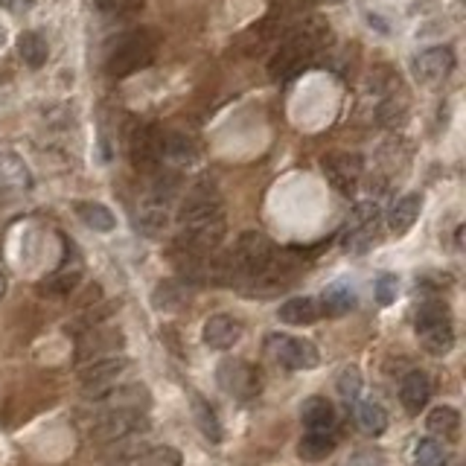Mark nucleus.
<instances>
[{
  "mask_svg": "<svg viewBox=\"0 0 466 466\" xmlns=\"http://www.w3.org/2000/svg\"><path fill=\"white\" fill-rule=\"evenodd\" d=\"M225 216H213V219H201V222H190L181 225L175 251L184 254H216V248L225 239Z\"/></svg>",
  "mask_w": 466,
  "mask_h": 466,
  "instance_id": "0eeeda50",
  "label": "nucleus"
},
{
  "mask_svg": "<svg viewBox=\"0 0 466 466\" xmlns=\"http://www.w3.org/2000/svg\"><path fill=\"white\" fill-rule=\"evenodd\" d=\"M190 399H192V417H196L201 434L210 440V443H222V423H219L213 405L199 394H192Z\"/></svg>",
  "mask_w": 466,
  "mask_h": 466,
  "instance_id": "bb28decb",
  "label": "nucleus"
},
{
  "mask_svg": "<svg viewBox=\"0 0 466 466\" xmlns=\"http://www.w3.org/2000/svg\"><path fill=\"white\" fill-rule=\"evenodd\" d=\"M126 347V339L120 330H88L85 339L76 350V361L88 365V361L102 359V356H116Z\"/></svg>",
  "mask_w": 466,
  "mask_h": 466,
  "instance_id": "4468645a",
  "label": "nucleus"
},
{
  "mask_svg": "<svg viewBox=\"0 0 466 466\" xmlns=\"http://www.w3.org/2000/svg\"><path fill=\"white\" fill-rule=\"evenodd\" d=\"M275 242H271L266 233L260 230H245L239 233V239H237V248H233L230 254V260L233 266H237V286H242V283H248L251 277L256 275H263V271L275 263Z\"/></svg>",
  "mask_w": 466,
  "mask_h": 466,
  "instance_id": "7ed1b4c3",
  "label": "nucleus"
},
{
  "mask_svg": "<svg viewBox=\"0 0 466 466\" xmlns=\"http://www.w3.org/2000/svg\"><path fill=\"white\" fill-rule=\"evenodd\" d=\"M315 56L318 53L309 47L306 38L297 30H289L286 38L280 42L277 53L271 56V61H268V73L275 76V79H292V76L301 68H306V64L312 61Z\"/></svg>",
  "mask_w": 466,
  "mask_h": 466,
  "instance_id": "1a4fd4ad",
  "label": "nucleus"
},
{
  "mask_svg": "<svg viewBox=\"0 0 466 466\" xmlns=\"http://www.w3.org/2000/svg\"><path fill=\"white\" fill-rule=\"evenodd\" d=\"M4 44H6V30L0 27V47H4Z\"/></svg>",
  "mask_w": 466,
  "mask_h": 466,
  "instance_id": "a19ab883",
  "label": "nucleus"
},
{
  "mask_svg": "<svg viewBox=\"0 0 466 466\" xmlns=\"http://www.w3.org/2000/svg\"><path fill=\"white\" fill-rule=\"evenodd\" d=\"M30 187H33V172L23 163V158H18L15 152H0V192L30 190Z\"/></svg>",
  "mask_w": 466,
  "mask_h": 466,
  "instance_id": "f3484780",
  "label": "nucleus"
},
{
  "mask_svg": "<svg viewBox=\"0 0 466 466\" xmlns=\"http://www.w3.org/2000/svg\"><path fill=\"white\" fill-rule=\"evenodd\" d=\"M396 292H399V280L396 275H382L377 280V303L379 306H391L396 301Z\"/></svg>",
  "mask_w": 466,
  "mask_h": 466,
  "instance_id": "4c0bfd02",
  "label": "nucleus"
},
{
  "mask_svg": "<svg viewBox=\"0 0 466 466\" xmlns=\"http://www.w3.org/2000/svg\"><path fill=\"white\" fill-rule=\"evenodd\" d=\"M452 70H455V53H452V47H429L414 59V76L429 90L443 88L449 82Z\"/></svg>",
  "mask_w": 466,
  "mask_h": 466,
  "instance_id": "f8f14e48",
  "label": "nucleus"
},
{
  "mask_svg": "<svg viewBox=\"0 0 466 466\" xmlns=\"http://www.w3.org/2000/svg\"><path fill=\"white\" fill-rule=\"evenodd\" d=\"M213 216H225V207H222V199H219V192L213 184H196L187 199L181 201V210H178V222L181 225H190V222H201V219H213Z\"/></svg>",
  "mask_w": 466,
  "mask_h": 466,
  "instance_id": "ddd939ff",
  "label": "nucleus"
},
{
  "mask_svg": "<svg viewBox=\"0 0 466 466\" xmlns=\"http://www.w3.org/2000/svg\"><path fill=\"white\" fill-rule=\"evenodd\" d=\"M414 461H417V466H446V452L437 440L425 437L414 446Z\"/></svg>",
  "mask_w": 466,
  "mask_h": 466,
  "instance_id": "c9c22d12",
  "label": "nucleus"
},
{
  "mask_svg": "<svg viewBox=\"0 0 466 466\" xmlns=\"http://www.w3.org/2000/svg\"><path fill=\"white\" fill-rule=\"evenodd\" d=\"M18 56L21 61L27 64V68L33 70H42L44 64H47V56H50V47L44 42V35H38V33H23L18 38Z\"/></svg>",
  "mask_w": 466,
  "mask_h": 466,
  "instance_id": "cd10ccee",
  "label": "nucleus"
},
{
  "mask_svg": "<svg viewBox=\"0 0 466 466\" xmlns=\"http://www.w3.org/2000/svg\"><path fill=\"white\" fill-rule=\"evenodd\" d=\"M128 158L137 172H158L163 163V132L154 123H140L128 137Z\"/></svg>",
  "mask_w": 466,
  "mask_h": 466,
  "instance_id": "423d86ee",
  "label": "nucleus"
},
{
  "mask_svg": "<svg viewBox=\"0 0 466 466\" xmlns=\"http://www.w3.org/2000/svg\"><path fill=\"white\" fill-rule=\"evenodd\" d=\"M356 420L361 425V432L373 437H379L387 429V414L379 403H373V399H365V403L356 405Z\"/></svg>",
  "mask_w": 466,
  "mask_h": 466,
  "instance_id": "7c9ffc66",
  "label": "nucleus"
},
{
  "mask_svg": "<svg viewBox=\"0 0 466 466\" xmlns=\"http://www.w3.org/2000/svg\"><path fill=\"white\" fill-rule=\"evenodd\" d=\"M335 387H339L341 399H347V403H359L361 396V370L356 365H347L339 379H335Z\"/></svg>",
  "mask_w": 466,
  "mask_h": 466,
  "instance_id": "f704fd0d",
  "label": "nucleus"
},
{
  "mask_svg": "<svg viewBox=\"0 0 466 466\" xmlns=\"http://www.w3.org/2000/svg\"><path fill=\"white\" fill-rule=\"evenodd\" d=\"M277 318L283 323H289V327H309V323H315L321 318V306L315 297H292L280 306Z\"/></svg>",
  "mask_w": 466,
  "mask_h": 466,
  "instance_id": "5701e85b",
  "label": "nucleus"
},
{
  "mask_svg": "<svg viewBox=\"0 0 466 466\" xmlns=\"http://www.w3.org/2000/svg\"><path fill=\"white\" fill-rule=\"evenodd\" d=\"M242 332H245V327L237 318L219 312V315H210L204 321L201 339L207 347H213V350H230L233 344L242 341Z\"/></svg>",
  "mask_w": 466,
  "mask_h": 466,
  "instance_id": "2eb2a0df",
  "label": "nucleus"
},
{
  "mask_svg": "<svg viewBox=\"0 0 466 466\" xmlns=\"http://www.w3.org/2000/svg\"><path fill=\"white\" fill-rule=\"evenodd\" d=\"M323 175L341 192V196H353L359 178L365 175V158L359 152H330L323 154Z\"/></svg>",
  "mask_w": 466,
  "mask_h": 466,
  "instance_id": "9d476101",
  "label": "nucleus"
},
{
  "mask_svg": "<svg viewBox=\"0 0 466 466\" xmlns=\"http://www.w3.org/2000/svg\"><path fill=\"white\" fill-rule=\"evenodd\" d=\"M0 106H4V99H0Z\"/></svg>",
  "mask_w": 466,
  "mask_h": 466,
  "instance_id": "37998d69",
  "label": "nucleus"
},
{
  "mask_svg": "<svg viewBox=\"0 0 466 466\" xmlns=\"http://www.w3.org/2000/svg\"><path fill=\"white\" fill-rule=\"evenodd\" d=\"M73 210H76V216L82 219V225H88L90 230H97V233H111L116 228L114 213L99 201H79Z\"/></svg>",
  "mask_w": 466,
  "mask_h": 466,
  "instance_id": "a878e982",
  "label": "nucleus"
},
{
  "mask_svg": "<svg viewBox=\"0 0 466 466\" xmlns=\"http://www.w3.org/2000/svg\"><path fill=\"white\" fill-rule=\"evenodd\" d=\"M126 370H128V359L126 356H102V359L88 361V368L79 373L85 396L102 399Z\"/></svg>",
  "mask_w": 466,
  "mask_h": 466,
  "instance_id": "9b49d317",
  "label": "nucleus"
},
{
  "mask_svg": "<svg viewBox=\"0 0 466 466\" xmlns=\"http://www.w3.org/2000/svg\"><path fill=\"white\" fill-rule=\"evenodd\" d=\"M79 283H82V263H73V266L64 263L38 286V292L44 297H70Z\"/></svg>",
  "mask_w": 466,
  "mask_h": 466,
  "instance_id": "6ab92c4d",
  "label": "nucleus"
},
{
  "mask_svg": "<svg viewBox=\"0 0 466 466\" xmlns=\"http://www.w3.org/2000/svg\"><path fill=\"white\" fill-rule=\"evenodd\" d=\"M6 289H9V280H6L4 266H0V301H4V297H6Z\"/></svg>",
  "mask_w": 466,
  "mask_h": 466,
  "instance_id": "ea45409f",
  "label": "nucleus"
},
{
  "mask_svg": "<svg viewBox=\"0 0 466 466\" xmlns=\"http://www.w3.org/2000/svg\"><path fill=\"white\" fill-rule=\"evenodd\" d=\"M149 429V420L144 411L135 408H111L102 417H97L90 423V440L97 443H116L123 437H132Z\"/></svg>",
  "mask_w": 466,
  "mask_h": 466,
  "instance_id": "39448f33",
  "label": "nucleus"
},
{
  "mask_svg": "<svg viewBox=\"0 0 466 466\" xmlns=\"http://www.w3.org/2000/svg\"><path fill=\"white\" fill-rule=\"evenodd\" d=\"M120 466H181V452L172 446H154L135 455L132 461H126Z\"/></svg>",
  "mask_w": 466,
  "mask_h": 466,
  "instance_id": "473e14b6",
  "label": "nucleus"
},
{
  "mask_svg": "<svg viewBox=\"0 0 466 466\" xmlns=\"http://www.w3.org/2000/svg\"><path fill=\"white\" fill-rule=\"evenodd\" d=\"M0 6L9 9V12H23L33 6V0H0Z\"/></svg>",
  "mask_w": 466,
  "mask_h": 466,
  "instance_id": "58836bf2",
  "label": "nucleus"
},
{
  "mask_svg": "<svg viewBox=\"0 0 466 466\" xmlns=\"http://www.w3.org/2000/svg\"><path fill=\"white\" fill-rule=\"evenodd\" d=\"M318 306H321V318L323 315H327V318H341V315H347L350 309L356 306V292L350 289L347 283H332V286L323 289Z\"/></svg>",
  "mask_w": 466,
  "mask_h": 466,
  "instance_id": "4be33fe9",
  "label": "nucleus"
},
{
  "mask_svg": "<svg viewBox=\"0 0 466 466\" xmlns=\"http://www.w3.org/2000/svg\"><path fill=\"white\" fill-rule=\"evenodd\" d=\"M399 399H403L408 414H420L432 399V379L423 370L405 373L403 382H399Z\"/></svg>",
  "mask_w": 466,
  "mask_h": 466,
  "instance_id": "dca6fc26",
  "label": "nucleus"
},
{
  "mask_svg": "<svg viewBox=\"0 0 466 466\" xmlns=\"http://www.w3.org/2000/svg\"><path fill=\"white\" fill-rule=\"evenodd\" d=\"M429 432L437 437H446V440H458L461 434V411L455 405H437L434 411H429Z\"/></svg>",
  "mask_w": 466,
  "mask_h": 466,
  "instance_id": "393cba45",
  "label": "nucleus"
},
{
  "mask_svg": "<svg viewBox=\"0 0 466 466\" xmlns=\"http://www.w3.org/2000/svg\"><path fill=\"white\" fill-rule=\"evenodd\" d=\"M330 4H341V0H330Z\"/></svg>",
  "mask_w": 466,
  "mask_h": 466,
  "instance_id": "79ce46f5",
  "label": "nucleus"
},
{
  "mask_svg": "<svg viewBox=\"0 0 466 466\" xmlns=\"http://www.w3.org/2000/svg\"><path fill=\"white\" fill-rule=\"evenodd\" d=\"M166 222H170V204L149 196V201L140 207V219H137L140 230L149 233V237H158V233L166 228Z\"/></svg>",
  "mask_w": 466,
  "mask_h": 466,
  "instance_id": "c85d7f7f",
  "label": "nucleus"
},
{
  "mask_svg": "<svg viewBox=\"0 0 466 466\" xmlns=\"http://www.w3.org/2000/svg\"><path fill=\"white\" fill-rule=\"evenodd\" d=\"M268 356L280 361L283 368L289 370H315L321 365V353L312 341L297 339V335H283V332H271L266 339Z\"/></svg>",
  "mask_w": 466,
  "mask_h": 466,
  "instance_id": "20e7f679",
  "label": "nucleus"
},
{
  "mask_svg": "<svg viewBox=\"0 0 466 466\" xmlns=\"http://www.w3.org/2000/svg\"><path fill=\"white\" fill-rule=\"evenodd\" d=\"M417 339L423 344L425 353L432 356H446L452 347H455V327H452V312L446 303L429 301L417 309Z\"/></svg>",
  "mask_w": 466,
  "mask_h": 466,
  "instance_id": "f03ea898",
  "label": "nucleus"
},
{
  "mask_svg": "<svg viewBox=\"0 0 466 466\" xmlns=\"http://www.w3.org/2000/svg\"><path fill=\"white\" fill-rule=\"evenodd\" d=\"M301 420L306 429L315 432H330L335 425V408L327 396H309L306 403L301 405Z\"/></svg>",
  "mask_w": 466,
  "mask_h": 466,
  "instance_id": "b1692460",
  "label": "nucleus"
},
{
  "mask_svg": "<svg viewBox=\"0 0 466 466\" xmlns=\"http://www.w3.org/2000/svg\"><path fill=\"white\" fill-rule=\"evenodd\" d=\"M216 382L225 394L237 396V399H254L256 394L263 391V379L260 370L242 359H225L219 361L216 370Z\"/></svg>",
  "mask_w": 466,
  "mask_h": 466,
  "instance_id": "6e6552de",
  "label": "nucleus"
},
{
  "mask_svg": "<svg viewBox=\"0 0 466 466\" xmlns=\"http://www.w3.org/2000/svg\"><path fill=\"white\" fill-rule=\"evenodd\" d=\"M190 303V286L184 280H163L152 292V306L158 312H175V309Z\"/></svg>",
  "mask_w": 466,
  "mask_h": 466,
  "instance_id": "412c9836",
  "label": "nucleus"
},
{
  "mask_svg": "<svg viewBox=\"0 0 466 466\" xmlns=\"http://www.w3.org/2000/svg\"><path fill=\"white\" fill-rule=\"evenodd\" d=\"M106 403L111 408H135L140 411V405H149V394H146V387L144 385H123V387H116V391H108L106 396Z\"/></svg>",
  "mask_w": 466,
  "mask_h": 466,
  "instance_id": "2f4dec72",
  "label": "nucleus"
},
{
  "mask_svg": "<svg viewBox=\"0 0 466 466\" xmlns=\"http://www.w3.org/2000/svg\"><path fill=\"white\" fill-rule=\"evenodd\" d=\"M163 158H170L175 163H192L199 158V146L196 140L187 137V135H163Z\"/></svg>",
  "mask_w": 466,
  "mask_h": 466,
  "instance_id": "c756f323",
  "label": "nucleus"
},
{
  "mask_svg": "<svg viewBox=\"0 0 466 466\" xmlns=\"http://www.w3.org/2000/svg\"><path fill=\"white\" fill-rule=\"evenodd\" d=\"M335 446H339V440H335L332 429L330 432H315V429H309L303 437H301V443H297V458L306 461V463H321V461H327Z\"/></svg>",
  "mask_w": 466,
  "mask_h": 466,
  "instance_id": "aec40b11",
  "label": "nucleus"
},
{
  "mask_svg": "<svg viewBox=\"0 0 466 466\" xmlns=\"http://www.w3.org/2000/svg\"><path fill=\"white\" fill-rule=\"evenodd\" d=\"M408 116V108H405V99H396V97H387L379 108V120L382 126H403Z\"/></svg>",
  "mask_w": 466,
  "mask_h": 466,
  "instance_id": "e433bc0d",
  "label": "nucleus"
},
{
  "mask_svg": "<svg viewBox=\"0 0 466 466\" xmlns=\"http://www.w3.org/2000/svg\"><path fill=\"white\" fill-rule=\"evenodd\" d=\"M94 6L102 12L106 18H114V21H128L144 12L146 0H94Z\"/></svg>",
  "mask_w": 466,
  "mask_h": 466,
  "instance_id": "72a5a7b5",
  "label": "nucleus"
},
{
  "mask_svg": "<svg viewBox=\"0 0 466 466\" xmlns=\"http://www.w3.org/2000/svg\"><path fill=\"white\" fill-rule=\"evenodd\" d=\"M420 210H423V196L420 192H408V196H403L391 207V213H387V228H391V233H396V237H405V233L414 228V222L420 219Z\"/></svg>",
  "mask_w": 466,
  "mask_h": 466,
  "instance_id": "a211bd4d",
  "label": "nucleus"
},
{
  "mask_svg": "<svg viewBox=\"0 0 466 466\" xmlns=\"http://www.w3.org/2000/svg\"><path fill=\"white\" fill-rule=\"evenodd\" d=\"M158 42L161 35L154 33V27H137V30L116 35L108 44V61H106L108 76L111 79H126V76L149 68L154 61V47H158Z\"/></svg>",
  "mask_w": 466,
  "mask_h": 466,
  "instance_id": "f257e3e1",
  "label": "nucleus"
}]
</instances>
